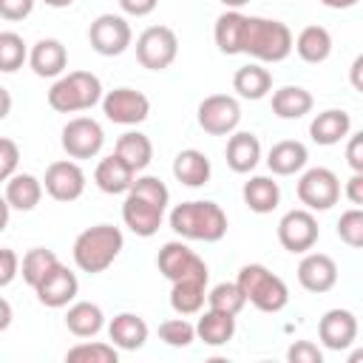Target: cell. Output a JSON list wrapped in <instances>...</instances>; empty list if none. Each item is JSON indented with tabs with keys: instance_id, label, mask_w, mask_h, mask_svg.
Wrapping results in <instances>:
<instances>
[{
	"instance_id": "5bb4252c",
	"label": "cell",
	"mask_w": 363,
	"mask_h": 363,
	"mask_svg": "<svg viewBox=\"0 0 363 363\" xmlns=\"http://www.w3.org/2000/svg\"><path fill=\"white\" fill-rule=\"evenodd\" d=\"M102 113L116 125H139L150 113V99L136 88H113L102 94Z\"/></svg>"
},
{
	"instance_id": "74e56055",
	"label": "cell",
	"mask_w": 363,
	"mask_h": 363,
	"mask_svg": "<svg viewBox=\"0 0 363 363\" xmlns=\"http://www.w3.org/2000/svg\"><path fill=\"white\" fill-rule=\"evenodd\" d=\"M207 306L227 312V315H238L247 306V298L235 281H224V284H216L213 289H207Z\"/></svg>"
},
{
	"instance_id": "db71d44e",
	"label": "cell",
	"mask_w": 363,
	"mask_h": 363,
	"mask_svg": "<svg viewBox=\"0 0 363 363\" xmlns=\"http://www.w3.org/2000/svg\"><path fill=\"white\" fill-rule=\"evenodd\" d=\"M320 3H323L326 9H337V11H340V9H352V6H357L360 0H320Z\"/></svg>"
},
{
	"instance_id": "d590c367",
	"label": "cell",
	"mask_w": 363,
	"mask_h": 363,
	"mask_svg": "<svg viewBox=\"0 0 363 363\" xmlns=\"http://www.w3.org/2000/svg\"><path fill=\"white\" fill-rule=\"evenodd\" d=\"M65 360H71V363H116L119 349L105 340H82L65 352Z\"/></svg>"
},
{
	"instance_id": "6da1fadb",
	"label": "cell",
	"mask_w": 363,
	"mask_h": 363,
	"mask_svg": "<svg viewBox=\"0 0 363 363\" xmlns=\"http://www.w3.org/2000/svg\"><path fill=\"white\" fill-rule=\"evenodd\" d=\"M167 204L170 190L159 176H136L122 201V221L130 233L150 238L159 233Z\"/></svg>"
},
{
	"instance_id": "8992f818",
	"label": "cell",
	"mask_w": 363,
	"mask_h": 363,
	"mask_svg": "<svg viewBox=\"0 0 363 363\" xmlns=\"http://www.w3.org/2000/svg\"><path fill=\"white\" fill-rule=\"evenodd\" d=\"M235 284L241 286L247 303H252L258 312H281L286 303H289V289L286 284L272 272L267 269L264 264H244L238 269V278Z\"/></svg>"
},
{
	"instance_id": "4fadbf2b",
	"label": "cell",
	"mask_w": 363,
	"mask_h": 363,
	"mask_svg": "<svg viewBox=\"0 0 363 363\" xmlns=\"http://www.w3.org/2000/svg\"><path fill=\"white\" fill-rule=\"evenodd\" d=\"M60 142L71 159H94V156H99V150L105 145V130L91 116H74L65 122Z\"/></svg>"
},
{
	"instance_id": "52a82bcc",
	"label": "cell",
	"mask_w": 363,
	"mask_h": 363,
	"mask_svg": "<svg viewBox=\"0 0 363 363\" xmlns=\"http://www.w3.org/2000/svg\"><path fill=\"white\" fill-rule=\"evenodd\" d=\"M179 57V37L167 26H147L136 37V60L147 71H164Z\"/></svg>"
},
{
	"instance_id": "603a6c76",
	"label": "cell",
	"mask_w": 363,
	"mask_h": 363,
	"mask_svg": "<svg viewBox=\"0 0 363 363\" xmlns=\"http://www.w3.org/2000/svg\"><path fill=\"white\" fill-rule=\"evenodd\" d=\"M309 162V150L303 142L298 139H284V142H275L267 153V167L275 173V176H295L306 167Z\"/></svg>"
},
{
	"instance_id": "30bf717a",
	"label": "cell",
	"mask_w": 363,
	"mask_h": 363,
	"mask_svg": "<svg viewBox=\"0 0 363 363\" xmlns=\"http://www.w3.org/2000/svg\"><path fill=\"white\" fill-rule=\"evenodd\" d=\"M320 238V227H318V218L312 210L306 207H298V210H289L281 216L278 221V241L286 252H309Z\"/></svg>"
},
{
	"instance_id": "9f6ffc18",
	"label": "cell",
	"mask_w": 363,
	"mask_h": 363,
	"mask_svg": "<svg viewBox=\"0 0 363 363\" xmlns=\"http://www.w3.org/2000/svg\"><path fill=\"white\" fill-rule=\"evenodd\" d=\"M221 3H224L227 9H241V6H247L250 0H221Z\"/></svg>"
},
{
	"instance_id": "f907efd6",
	"label": "cell",
	"mask_w": 363,
	"mask_h": 363,
	"mask_svg": "<svg viewBox=\"0 0 363 363\" xmlns=\"http://www.w3.org/2000/svg\"><path fill=\"white\" fill-rule=\"evenodd\" d=\"M360 68H363V54H357V57H354V62H352V85H354V91H363Z\"/></svg>"
},
{
	"instance_id": "44dd1931",
	"label": "cell",
	"mask_w": 363,
	"mask_h": 363,
	"mask_svg": "<svg viewBox=\"0 0 363 363\" xmlns=\"http://www.w3.org/2000/svg\"><path fill=\"white\" fill-rule=\"evenodd\" d=\"M352 133V116L340 108H329V111H320L315 113V119L309 122V136L315 145H337L343 142L346 136Z\"/></svg>"
},
{
	"instance_id": "bcb514c9",
	"label": "cell",
	"mask_w": 363,
	"mask_h": 363,
	"mask_svg": "<svg viewBox=\"0 0 363 363\" xmlns=\"http://www.w3.org/2000/svg\"><path fill=\"white\" fill-rule=\"evenodd\" d=\"M346 139V162L352 173H363V133H349Z\"/></svg>"
},
{
	"instance_id": "d6a6232c",
	"label": "cell",
	"mask_w": 363,
	"mask_h": 363,
	"mask_svg": "<svg viewBox=\"0 0 363 363\" xmlns=\"http://www.w3.org/2000/svg\"><path fill=\"white\" fill-rule=\"evenodd\" d=\"M312 105H315L312 94L301 85H284L272 91V113L278 119H301L312 111Z\"/></svg>"
},
{
	"instance_id": "7c38bea8",
	"label": "cell",
	"mask_w": 363,
	"mask_h": 363,
	"mask_svg": "<svg viewBox=\"0 0 363 363\" xmlns=\"http://www.w3.org/2000/svg\"><path fill=\"white\" fill-rule=\"evenodd\" d=\"M88 43L102 57H119L133 43L130 23L122 14H99L88 28Z\"/></svg>"
},
{
	"instance_id": "cb8c5ba5",
	"label": "cell",
	"mask_w": 363,
	"mask_h": 363,
	"mask_svg": "<svg viewBox=\"0 0 363 363\" xmlns=\"http://www.w3.org/2000/svg\"><path fill=\"white\" fill-rule=\"evenodd\" d=\"M133 179H136V173H133L116 153L99 159V164H96V170H94V184H96L102 193H108V196H122V193H128V187L133 184Z\"/></svg>"
},
{
	"instance_id": "11a10c76",
	"label": "cell",
	"mask_w": 363,
	"mask_h": 363,
	"mask_svg": "<svg viewBox=\"0 0 363 363\" xmlns=\"http://www.w3.org/2000/svg\"><path fill=\"white\" fill-rule=\"evenodd\" d=\"M45 6H51V9H68L74 0H43Z\"/></svg>"
},
{
	"instance_id": "484cf974",
	"label": "cell",
	"mask_w": 363,
	"mask_h": 363,
	"mask_svg": "<svg viewBox=\"0 0 363 363\" xmlns=\"http://www.w3.org/2000/svg\"><path fill=\"white\" fill-rule=\"evenodd\" d=\"M244 28H247V14H241L238 9H227L224 14H218L216 26H213V40L218 45L221 54H241L244 45Z\"/></svg>"
},
{
	"instance_id": "9a60e30c",
	"label": "cell",
	"mask_w": 363,
	"mask_h": 363,
	"mask_svg": "<svg viewBox=\"0 0 363 363\" xmlns=\"http://www.w3.org/2000/svg\"><path fill=\"white\" fill-rule=\"evenodd\" d=\"M43 190L54 201H77L85 193V173L74 159H60L45 167L43 176Z\"/></svg>"
},
{
	"instance_id": "4dcf8cb0",
	"label": "cell",
	"mask_w": 363,
	"mask_h": 363,
	"mask_svg": "<svg viewBox=\"0 0 363 363\" xmlns=\"http://www.w3.org/2000/svg\"><path fill=\"white\" fill-rule=\"evenodd\" d=\"M6 201L11 210H20V213H28L40 204L43 199V182L31 173H14L9 182H6Z\"/></svg>"
},
{
	"instance_id": "ab89813d",
	"label": "cell",
	"mask_w": 363,
	"mask_h": 363,
	"mask_svg": "<svg viewBox=\"0 0 363 363\" xmlns=\"http://www.w3.org/2000/svg\"><path fill=\"white\" fill-rule=\"evenodd\" d=\"M159 340L173 346V349H184L196 340V326L182 315V318H170L159 323Z\"/></svg>"
},
{
	"instance_id": "3957f363",
	"label": "cell",
	"mask_w": 363,
	"mask_h": 363,
	"mask_svg": "<svg viewBox=\"0 0 363 363\" xmlns=\"http://www.w3.org/2000/svg\"><path fill=\"white\" fill-rule=\"evenodd\" d=\"M122 247H125V235H122L119 227H113V224H94V227L82 230L74 238L71 255H74V264L82 272L99 275V272H105L116 261Z\"/></svg>"
},
{
	"instance_id": "d6986e66",
	"label": "cell",
	"mask_w": 363,
	"mask_h": 363,
	"mask_svg": "<svg viewBox=\"0 0 363 363\" xmlns=\"http://www.w3.org/2000/svg\"><path fill=\"white\" fill-rule=\"evenodd\" d=\"M28 65L37 77L43 79H57L60 74H65V65H68V51L60 40L54 37H45V40H37L28 51Z\"/></svg>"
},
{
	"instance_id": "7402d4cb",
	"label": "cell",
	"mask_w": 363,
	"mask_h": 363,
	"mask_svg": "<svg viewBox=\"0 0 363 363\" xmlns=\"http://www.w3.org/2000/svg\"><path fill=\"white\" fill-rule=\"evenodd\" d=\"M147 335H150V329H147L145 318H139V315H133V312H119V315H113V320L108 323V337H111V343H113L116 349H122V352H136V349H142L145 340H147Z\"/></svg>"
},
{
	"instance_id": "8fae6325",
	"label": "cell",
	"mask_w": 363,
	"mask_h": 363,
	"mask_svg": "<svg viewBox=\"0 0 363 363\" xmlns=\"http://www.w3.org/2000/svg\"><path fill=\"white\" fill-rule=\"evenodd\" d=\"M156 267L170 284L173 281H187V278H201V281L210 278L204 258L196 255L184 241H167L156 255Z\"/></svg>"
},
{
	"instance_id": "83f0119b",
	"label": "cell",
	"mask_w": 363,
	"mask_h": 363,
	"mask_svg": "<svg viewBox=\"0 0 363 363\" xmlns=\"http://www.w3.org/2000/svg\"><path fill=\"white\" fill-rule=\"evenodd\" d=\"M65 326L74 337H96L105 326V315L91 301H71L65 312Z\"/></svg>"
},
{
	"instance_id": "8d00e7d4",
	"label": "cell",
	"mask_w": 363,
	"mask_h": 363,
	"mask_svg": "<svg viewBox=\"0 0 363 363\" xmlns=\"http://www.w3.org/2000/svg\"><path fill=\"white\" fill-rule=\"evenodd\" d=\"M54 264H60V258H57L51 250H45V247H31V250L23 255V261H20V275H23V281L34 289V286L43 281V275H45Z\"/></svg>"
},
{
	"instance_id": "60d3db41",
	"label": "cell",
	"mask_w": 363,
	"mask_h": 363,
	"mask_svg": "<svg viewBox=\"0 0 363 363\" xmlns=\"http://www.w3.org/2000/svg\"><path fill=\"white\" fill-rule=\"evenodd\" d=\"M337 238L343 244H349L352 250L363 247V210L360 207H352V210L340 213V218H337Z\"/></svg>"
},
{
	"instance_id": "f35d334b",
	"label": "cell",
	"mask_w": 363,
	"mask_h": 363,
	"mask_svg": "<svg viewBox=\"0 0 363 363\" xmlns=\"http://www.w3.org/2000/svg\"><path fill=\"white\" fill-rule=\"evenodd\" d=\"M28 60V48L17 31H0V71L14 74Z\"/></svg>"
},
{
	"instance_id": "7dc6e473",
	"label": "cell",
	"mask_w": 363,
	"mask_h": 363,
	"mask_svg": "<svg viewBox=\"0 0 363 363\" xmlns=\"http://www.w3.org/2000/svg\"><path fill=\"white\" fill-rule=\"evenodd\" d=\"M119 3V9L125 11V14H130V17H147L156 6H159V0H116Z\"/></svg>"
},
{
	"instance_id": "836d02e7",
	"label": "cell",
	"mask_w": 363,
	"mask_h": 363,
	"mask_svg": "<svg viewBox=\"0 0 363 363\" xmlns=\"http://www.w3.org/2000/svg\"><path fill=\"white\" fill-rule=\"evenodd\" d=\"M113 153H116L133 173H142V170L150 164V159H153V142H150L145 133H139V130H128V133H122V136L116 139Z\"/></svg>"
},
{
	"instance_id": "ee69618b",
	"label": "cell",
	"mask_w": 363,
	"mask_h": 363,
	"mask_svg": "<svg viewBox=\"0 0 363 363\" xmlns=\"http://www.w3.org/2000/svg\"><path fill=\"white\" fill-rule=\"evenodd\" d=\"M20 275V255L9 247H0V289Z\"/></svg>"
},
{
	"instance_id": "f6af8a7d",
	"label": "cell",
	"mask_w": 363,
	"mask_h": 363,
	"mask_svg": "<svg viewBox=\"0 0 363 363\" xmlns=\"http://www.w3.org/2000/svg\"><path fill=\"white\" fill-rule=\"evenodd\" d=\"M34 3L37 0H0V17L9 20V23L26 20L34 11Z\"/></svg>"
},
{
	"instance_id": "7bdbcfd3",
	"label": "cell",
	"mask_w": 363,
	"mask_h": 363,
	"mask_svg": "<svg viewBox=\"0 0 363 363\" xmlns=\"http://www.w3.org/2000/svg\"><path fill=\"white\" fill-rule=\"evenodd\" d=\"M286 360L289 363H323V352L312 340H295L286 349Z\"/></svg>"
},
{
	"instance_id": "277c9868",
	"label": "cell",
	"mask_w": 363,
	"mask_h": 363,
	"mask_svg": "<svg viewBox=\"0 0 363 363\" xmlns=\"http://www.w3.org/2000/svg\"><path fill=\"white\" fill-rule=\"evenodd\" d=\"M241 54H250L255 62H281L292 54V31L281 20L247 17Z\"/></svg>"
},
{
	"instance_id": "b9f144b4",
	"label": "cell",
	"mask_w": 363,
	"mask_h": 363,
	"mask_svg": "<svg viewBox=\"0 0 363 363\" xmlns=\"http://www.w3.org/2000/svg\"><path fill=\"white\" fill-rule=\"evenodd\" d=\"M17 164H20L17 142L9 139V136H0V182H9L17 173Z\"/></svg>"
},
{
	"instance_id": "ba28073f",
	"label": "cell",
	"mask_w": 363,
	"mask_h": 363,
	"mask_svg": "<svg viewBox=\"0 0 363 363\" xmlns=\"http://www.w3.org/2000/svg\"><path fill=\"white\" fill-rule=\"evenodd\" d=\"M301 204L312 213H323V210H332L340 199V179L335 170L329 167H309L301 173L298 179V187H295Z\"/></svg>"
},
{
	"instance_id": "ac0fdd59",
	"label": "cell",
	"mask_w": 363,
	"mask_h": 363,
	"mask_svg": "<svg viewBox=\"0 0 363 363\" xmlns=\"http://www.w3.org/2000/svg\"><path fill=\"white\" fill-rule=\"evenodd\" d=\"M318 337L332 352L349 349L354 343V337H357V318H354V312L352 309H340V306L323 312V318L318 323Z\"/></svg>"
},
{
	"instance_id": "7a4b0ae2",
	"label": "cell",
	"mask_w": 363,
	"mask_h": 363,
	"mask_svg": "<svg viewBox=\"0 0 363 363\" xmlns=\"http://www.w3.org/2000/svg\"><path fill=\"white\" fill-rule=\"evenodd\" d=\"M167 224L176 235L187 238V241H204V244H216L227 235V213L216 204V201H182L170 210Z\"/></svg>"
},
{
	"instance_id": "5b68a950",
	"label": "cell",
	"mask_w": 363,
	"mask_h": 363,
	"mask_svg": "<svg viewBox=\"0 0 363 363\" xmlns=\"http://www.w3.org/2000/svg\"><path fill=\"white\" fill-rule=\"evenodd\" d=\"M102 99V82L91 71H68L54 79L48 88V105L57 113H79L91 111Z\"/></svg>"
},
{
	"instance_id": "c3c4849f",
	"label": "cell",
	"mask_w": 363,
	"mask_h": 363,
	"mask_svg": "<svg viewBox=\"0 0 363 363\" xmlns=\"http://www.w3.org/2000/svg\"><path fill=\"white\" fill-rule=\"evenodd\" d=\"M346 199H349L354 207L363 204V173H352V176H349V182H346Z\"/></svg>"
},
{
	"instance_id": "ffe728a7",
	"label": "cell",
	"mask_w": 363,
	"mask_h": 363,
	"mask_svg": "<svg viewBox=\"0 0 363 363\" xmlns=\"http://www.w3.org/2000/svg\"><path fill=\"white\" fill-rule=\"evenodd\" d=\"M224 159L233 173H250L261 162V142L250 130H233L224 147Z\"/></svg>"
},
{
	"instance_id": "f5cc1de1",
	"label": "cell",
	"mask_w": 363,
	"mask_h": 363,
	"mask_svg": "<svg viewBox=\"0 0 363 363\" xmlns=\"http://www.w3.org/2000/svg\"><path fill=\"white\" fill-rule=\"evenodd\" d=\"M9 216H11V207H9L6 196H0V233L9 227Z\"/></svg>"
},
{
	"instance_id": "1f68e13d",
	"label": "cell",
	"mask_w": 363,
	"mask_h": 363,
	"mask_svg": "<svg viewBox=\"0 0 363 363\" xmlns=\"http://www.w3.org/2000/svg\"><path fill=\"white\" fill-rule=\"evenodd\" d=\"M233 91L241 99H264L272 91V74L261 62L241 65L235 71V77H233Z\"/></svg>"
},
{
	"instance_id": "9c48e42d",
	"label": "cell",
	"mask_w": 363,
	"mask_h": 363,
	"mask_svg": "<svg viewBox=\"0 0 363 363\" xmlns=\"http://www.w3.org/2000/svg\"><path fill=\"white\" fill-rule=\"evenodd\" d=\"M199 128L210 136H230L241 125V105L230 94H210L199 102L196 111Z\"/></svg>"
},
{
	"instance_id": "816d5d0a",
	"label": "cell",
	"mask_w": 363,
	"mask_h": 363,
	"mask_svg": "<svg viewBox=\"0 0 363 363\" xmlns=\"http://www.w3.org/2000/svg\"><path fill=\"white\" fill-rule=\"evenodd\" d=\"M9 113H11V94H9V88L0 85V122H3Z\"/></svg>"
},
{
	"instance_id": "2e32d148",
	"label": "cell",
	"mask_w": 363,
	"mask_h": 363,
	"mask_svg": "<svg viewBox=\"0 0 363 363\" xmlns=\"http://www.w3.org/2000/svg\"><path fill=\"white\" fill-rule=\"evenodd\" d=\"M34 292H37V301H40L43 306L62 309V306H68V303L77 298L79 281H77V275H74L65 264H54V267L43 275V281L34 286Z\"/></svg>"
},
{
	"instance_id": "f546056e",
	"label": "cell",
	"mask_w": 363,
	"mask_h": 363,
	"mask_svg": "<svg viewBox=\"0 0 363 363\" xmlns=\"http://www.w3.org/2000/svg\"><path fill=\"white\" fill-rule=\"evenodd\" d=\"M241 196H244V204L258 216H267L281 204V187L272 176H252L250 182H244Z\"/></svg>"
},
{
	"instance_id": "e575fe53",
	"label": "cell",
	"mask_w": 363,
	"mask_h": 363,
	"mask_svg": "<svg viewBox=\"0 0 363 363\" xmlns=\"http://www.w3.org/2000/svg\"><path fill=\"white\" fill-rule=\"evenodd\" d=\"M207 301V281L201 278H187V281H173L170 286V306L176 315H199Z\"/></svg>"
},
{
	"instance_id": "4316f807",
	"label": "cell",
	"mask_w": 363,
	"mask_h": 363,
	"mask_svg": "<svg viewBox=\"0 0 363 363\" xmlns=\"http://www.w3.org/2000/svg\"><path fill=\"white\" fill-rule=\"evenodd\" d=\"M235 335V315L218 312V309H204L196 320V337L207 346H224Z\"/></svg>"
},
{
	"instance_id": "d4e9b609",
	"label": "cell",
	"mask_w": 363,
	"mask_h": 363,
	"mask_svg": "<svg viewBox=\"0 0 363 363\" xmlns=\"http://www.w3.org/2000/svg\"><path fill=\"white\" fill-rule=\"evenodd\" d=\"M210 173H213V164H210L207 153H201L196 147L179 150L176 159H173V176L184 187H201V184H207L210 182Z\"/></svg>"
},
{
	"instance_id": "f1b7e54d",
	"label": "cell",
	"mask_w": 363,
	"mask_h": 363,
	"mask_svg": "<svg viewBox=\"0 0 363 363\" xmlns=\"http://www.w3.org/2000/svg\"><path fill=\"white\" fill-rule=\"evenodd\" d=\"M292 48L309 65L326 62L332 54V34L323 26H306V28H301L298 37H292Z\"/></svg>"
},
{
	"instance_id": "e0dca14e",
	"label": "cell",
	"mask_w": 363,
	"mask_h": 363,
	"mask_svg": "<svg viewBox=\"0 0 363 363\" xmlns=\"http://www.w3.org/2000/svg\"><path fill=\"white\" fill-rule=\"evenodd\" d=\"M298 284L306 292L323 295L337 284V264L326 252H303L298 264Z\"/></svg>"
},
{
	"instance_id": "681fc988",
	"label": "cell",
	"mask_w": 363,
	"mask_h": 363,
	"mask_svg": "<svg viewBox=\"0 0 363 363\" xmlns=\"http://www.w3.org/2000/svg\"><path fill=\"white\" fill-rule=\"evenodd\" d=\"M11 318H14L11 303H9L6 298H0V332H6V329L11 326Z\"/></svg>"
}]
</instances>
